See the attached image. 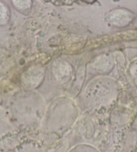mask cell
Wrapping results in <instances>:
<instances>
[{"instance_id": "obj_1", "label": "cell", "mask_w": 137, "mask_h": 152, "mask_svg": "<svg viewBox=\"0 0 137 152\" xmlns=\"http://www.w3.org/2000/svg\"><path fill=\"white\" fill-rule=\"evenodd\" d=\"M44 79V69L39 66H33L21 75V84L27 90H33L39 86Z\"/></svg>"}, {"instance_id": "obj_2", "label": "cell", "mask_w": 137, "mask_h": 152, "mask_svg": "<svg viewBox=\"0 0 137 152\" xmlns=\"http://www.w3.org/2000/svg\"><path fill=\"white\" fill-rule=\"evenodd\" d=\"M10 19V11L7 6L0 2V25H6Z\"/></svg>"}, {"instance_id": "obj_3", "label": "cell", "mask_w": 137, "mask_h": 152, "mask_svg": "<svg viewBox=\"0 0 137 152\" xmlns=\"http://www.w3.org/2000/svg\"><path fill=\"white\" fill-rule=\"evenodd\" d=\"M13 4L15 7L19 11H26L30 10L32 6V2L31 1H13Z\"/></svg>"}, {"instance_id": "obj_4", "label": "cell", "mask_w": 137, "mask_h": 152, "mask_svg": "<svg viewBox=\"0 0 137 152\" xmlns=\"http://www.w3.org/2000/svg\"><path fill=\"white\" fill-rule=\"evenodd\" d=\"M7 152H15V151H7Z\"/></svg>"}]
</instances>
